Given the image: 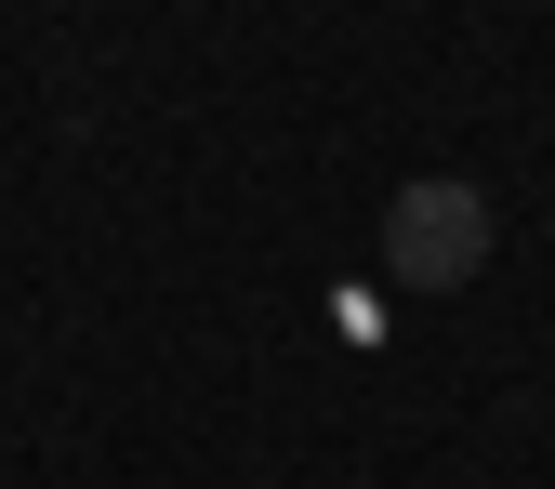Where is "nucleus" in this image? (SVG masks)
<instances>
[{"label": "nucleus", "mask_w": 555, "mask_h": 489, "mask_svg": "<svg viewBox=\"0 0 555 489\" xmlns=\"http://www.w3.org/2000/svg\"><path fill=\"white\" fill-rule=\"evenodd\" d=\"M503 252V213L476 172H410L384 198V292H476Z\"/></svg>", "instance_id": "nucleus-1"}]
</instances>
